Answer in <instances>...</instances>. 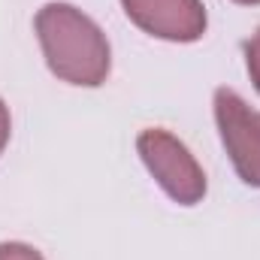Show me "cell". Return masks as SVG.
Segmentation results:
<instances>
[{"mask_svg":"<svg viewBox=\"0 0 260 260\" xmlns=\"http://www.w3.org/2000/svg\"><path fill=\"white\" fill-rule=\"evenodd\" d=\"M40 34L55 73L82 85H97L103 79L109 52L100 40V30L88 18L70 6H46L40 15Z\"/></svg>","mask_w":260,"mask_h":260,"instance_id":"obj_1","label":"cell"},{"mask_svg":"<svg viewBox=\"0 0 260 260\" xmlns=\"http://www.w3.org/2000/svg\"><path fill=\"white\" fill-rule=\"evenodd\" d=\"M139 148L148 160V167L154 170V176L160 179V185L182 203H194L197 197L203 194L206 182L197 170V164L188 157V151L167 133H145L139 139Z\"/></svg>","mask_w":260,"mask_h":260,"instance_id":"obj_2","label":"cell"},{"mask_svg":"<svg viewBox=\"0 0 260 260\" xmlns=\"http://www.w3.org/2000/svg\"><path fill=\"white\" fill-rule=\"evenodd\" d=\"M218 121L239 173L260 185V115L248 112L236 94L218 91Z\"/></svg>","mask_w":260,"mask_h":260,"instance_id":"obj_3","label":"cell"},{"mask_svg":"<svg viewBox=\"0 0 260 260\" xmlns=\"http://www.w3.org/2000/svg\"><path fill=\"white\" fill-rule=\"evenodd\" d=\"M127 12L151 34L170 40H194L203 30V9L197 0H124Z\"/></svg>","mask_w":260,"mask_h":260,"instance_id":"obj_4","label":"cell"},{"mask_svg":"<svg viewBox=\"0 0 260 260\" xmlns=\"http://www.w3.org/2000/svg\"><path fill=\"white\" fill-rule=\"evenodd\" d=\"M0 260H40L30 248H21V245H3L0 248Z\"/></svg>","mask_w":260,"mask_h":260,"instance_id":"obj_5","label":"cell"},{"mask_svg":"<svg viewBox=\"0 0 260 260\" xmlns=\"http://www.w3.org/2000/svg\"><path fill=\"white\" fill-rule=\"evenodd\" d=\"M248 67L254 73V82L260 88V34L254 37V43H248Z\"/></svg>","mask_w":260,"mask_h":260,"instance_id":"obj_6","label":"cell"},{"mask_svg":"<svg viewBox=\"0 0 260 260\" xmlns=\"http://www.w3.org/2000/svg\"><path fill=\"white\" fill-rule=\"evenodd\" d=\"M3 139H6V112L0 106V145H3Z\"/></svg>","mask_w":260,"mask_h":260,"instance_id":"obj_7","label":"cell"},{"mask_svg":"<svg viewBox=\"0 0 260 260\" xmlns=\"http://www.w3.org/2000/svg\"><path fill=\"white\" fill-rule=\"evenodd\" d=\"M242 3H257V0H242Z\"/></svg>","mask_w":260,"mask_h":260,"instance_id":"obj_8","label":"cell"}]
</instances>
